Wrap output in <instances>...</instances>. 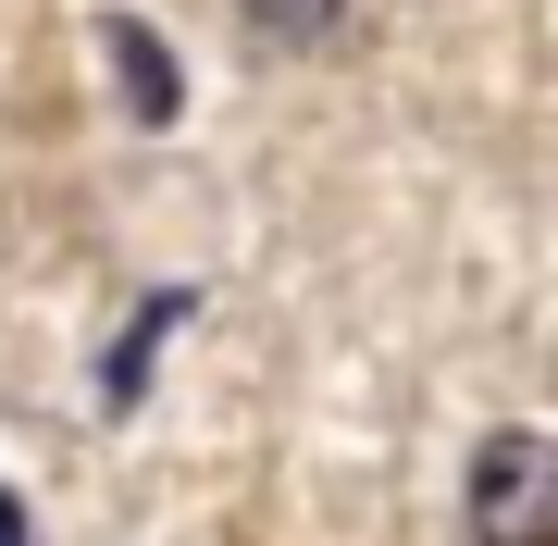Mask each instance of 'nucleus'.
I'll return each mask as SVG.
<instances>
[{
  "label": "nucleus",
  "mask_w": 558,
  "mask_h": 546,
  "mask_svg": "<svg viewBox=\"0 0 558 546\" xmlns=\"http://www.w3.org/2000/svg\"><path fill=\"white\" fill-rule=\"evenodd\" d=\"M0 546H25V509H13V485H0Z\"/></svg>",
  "instance_id": "20e7f679"
},
{
  "label": "nucleus",
  "mask_w": 558,
  "mask_h": 546,
  "mask_svg": "<svg viewBox=\"0 0 558 546\" xmlns=\"http://www.w3.org/2000/svg\"><path fill=\"white\" fill-rule=\"evenodd\" d=\"M336 13H348V0H248V25H260V38H286V50L336 38Z\"/></svg>",
  "instance_id": "7ed1b4c3"
},
{
  "label": "nucleus",
  "mask_w": 558,
  "mask_h": 546,
  "mask_svg": "<svg viewBox=\"0 0 558 546\" xmlns=\"http://www.w3.org/2000/svg\"><path fill=\"white\" fill-rule=\"evenodd\" d=\"M112 75H124V100H137V124H174V62H161V38L137 13H112Z\"/></svg>",
  "instance_id": "f03ea898"
},
{
  "label": "nucleus",
  "mask_w": 558,
  "mask_h": 546,
  "mask_svg": "<svg viewBox=\"0 0 558 546\" xmlns=\"http://www.w3.org/2000/svg\"><path fill=\"white\" fill-rule=\"evenodd\" d=\"M472 546H558V435L509 423L472 447Z\"/></svg>",
  "instance_id": "f257e3e1"
}]
</instances>
